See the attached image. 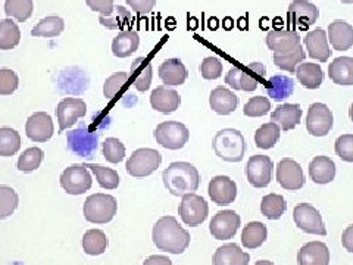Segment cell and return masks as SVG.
Here are the masks:
<instances>
[{
  "label": "cell",
  "mask_w": 353,
  "mask_h": 265,
  "mask_svg": "<svg viewBox=\"0 0 353 265\" xmlns=\"http://www.w3.org/2000/svg\"><path fill=\"white\" fill-rule=\"evenodd\" d=\"M152 240L159 251L180 255L190 245V235L175 217L159 218L152 230Z\"/></svg>",
  "instance_id": "6da1fadb"
},
{
  "label": "cell",
  "mask_w": 353,
  "mask_h": 265,
  "mask_svg": "<svg viewBox=\"0 0 353 265\" xmlns=\"http://www.w3.org/2000/svg\"><path fill=\"white\" fill-rule=\"evenodd\" d=\"M163 186L174 196L193 193L201 186V174L194 165L189 162H172L162 173Z\"/></svg>",
  "instance_id": "7a4b0ae2"
},
{
  "label": "cell",
  "mask_w": 353,
  "mask_h": 265,
  "mask_svg": "<svg viewBox=\"0 0 353 265\" xmlns=\"http://www.w3.org/2000/svg\"><path fill=\"white\" fill-rule=\"evenodd\" d=\"M212 149L219 159L225 162H240L245 158L246 141L239 130L224 128L215 135Z\"/></svg>",
  "instance_id": "3957f363"
},
{
  "label": "cell",
  "mask_w": 353,
  "mask_h": 265,
  "mask_svg": "<svg viewBox=\"0 0 353 265\" xmlns=\"http://www.w3.org/2000/svg\"><path fill=\"white\" fill-rule=\"evenodd\" d=\"M265 66L261 62H252L246 66H234L225 75V84L234 90L255 92L258 86L265 84Z\"/></svg>",
  "instance_id": "277c9868"
},
{
  "label": "cell",
  "mask_w": 353,
  "mask_h": 265,
  "mask_svg": "<svg viewBox=\"0 0 353 265\" xmlns=\"http://www.w3.org/2000/svg\"><path fill=\"white\" fill-rule=\"evenodd\" d=\"M118 213L117 199L106 193H94L84 202L83 214L88 223L106 224L115 218Z\"/></svg>",
  "instance_id": "5b68a950"
},
{
  "label": "cell",
  "mask_w": 353,
  "mask_h": 265,
  "mask_svg": "<svg viewBox=\"0 0 353 265\" xmlns=\"http://www.w3.org/2000/svg\"><path fill=\"white\" fill-rule=\"evenodd\" d=\"M161 162L162 157L157 149L141 148L132 152L130 159L125 164V170L131 177L143 179V177H149L157 171Z\"/></svg>",
  "instance_id": "8992f818"
},
{
  "label": "cell",
  "mask_w": 353,
  "mask_h": 265,
  "mask_svg": "<svg viewBox=\"0 0 353 265\" xmlns=\"http://www.w3.org/2000/svg\"><path fill=\"white\" fill-rule=\"evenodd\" d=\"M154 139L158 145L170 150H179L185 146L190 139V131L179 121H165L154 130Z\"/></svg>",
  "instance_id": "52a82bcc"
},
{
  "label": "cell",
  "mask_w": 353,
  "mask_h": 265,
  "mask_svg": "<svg viewBox=\"0 0 353 265\" xmlns=\"http://www.w3.org/2000/svg\"><path fill=\"white\" fill-rule=\"evenodd\" d=\"M179 215L185 226L199 227L205 223L209 215L208 202L205 201V197L196 193H187L181 199Z\"/></svg>",
  "instance_id": "ba28073f"
},
{
  "label": "cell",
  "mask_w": 353,
  "mask_h": 265,
  "mask_svg": "<svg viewBox=\"0 0 353 265\" xmlns=\"http://www.w3.org/2000/svg\"><path fill=\"white\" fill-rule=\"evenodd\" d=\"M93 179L85 165H71L61 175V187L68 195H83L92 189Z\"/></svg>",
  "instance_id": "9c48e42d"
},
{
  "label": "cell",
  "mask_w": 353,
  "mask_h": 265,
  "mask_svg": "<svg viewBox=\"0 0 353 265\" xmlns=\"http://www.w3.org/2000/svg\"><path fill=\"white\" fill-rule=\"evenodd\" d=\"M293 219L296 226L305 233L325 236L327 228L318 209L311 204H299L293 209Z\"/></svg>",
  "instance_id": "30bf717a"
},
{
  "label": "cell",
  "mask_w": 353,
  "mask_h": 265,
  "mask_svg": "<svg viewBox=\"0 0 353 265\" xmlns=\"http://www.w3.org/2000/svg\"><path fill=\"white\" fill-rule=\"evenodd\" d=\"M66 141L68 149L80 158H92L99 148V136L85 126L70 131Z\"/></svg>",
  "instance_id": "8fae6325"
},
{
  "label": "cell",
  "mask_w": 353,
  "mask_h": 265,
  "mask_svg": "<svg viewBox=\"0 0 353 265\" xmlns=\"http://www.w3.org/2000/svg\"><path fill=\"white\" fill-rule=\"evenodd\" d=\"M245 173L253 187L262 189V187H267L272 180L274 162L267 155H253L248 161Z\"/></svg>",
  "instance_id": "7c38bea8"
},
{
  "label": "cell",
  "mask_w": 353,
  "mask_h": 265,
  "mask_svg": "<svg viewBox=\"0 0 353 265\" xmlns=\"http://www.w3.org/2000/svg\"><path fill=\"white\" fill-rule=\"evenodd\" d=\"M333 112L324 104H312L306 114V130L315 137H324L333 128Z\"/></svg>",
  "instance_id": "4fadbf2b"
},
{
  "label": "cell",
  "mask_w": 353,
  "mask_h": 265,
  "mask_svg": "<svg viewBox=\"0 0 353 265\" xmlns=\"http://www.w3.org/2000/svg\"><path fill=\"white\" fill-rule=\"evenodd\" d=\"M240 224V215L236 211L225 209V211H219L214 215L211 224H209V231L216 240H228L237 235Z\"/></svg>",
  "instance_id": "5bb4252c"
},
{
  "label": "cell",
  "mask_w": 353,
  "mask_h": 265,
  "mask_svg": "<svg viewBox=\"0 0 353 265\" xmlns=\"http://www.w3.org/2000/svg\"><path fill=\"white\" fill-rule=\"evenodd\" d=\"M287 17H289V22L292 27L306 31L316 22L319 17V10L314 3L307 2V0H293L289 6Z\"/></svg>",
  "instance_id": "9a60e30c"
},
{
  "label": "cell",
  "mask_w": 353,
  "mask_h": 265,
  "mask_svg": "<svg viewBox=\"0 0 353 265\" xmlns=\"http://www.w3.org/2000/svg\"><path fill=\"white\" fill-rule=\"evenodd\" d=\"M87 114V105L83 99L65 97L57 108V117L59 123V132L71 128L77 119L83 118Z\"/></svg>",
  "instance_id": "2e32d148"
},
{
  "label": "cell",
  "mask_w": 353,
  "mask_h": 265,
  "mask_svg": "<svg viewBox=\"0 0 353 265\" xmlns=\"http://www.w3.org/2000/svg\"><path fill=\"white\" fill-rule=\"evenodd\" d=\"M277 181L285 190H299L305 186L303 170L294 159L284 158L277 165Z\"/></svg>",
  "instance_id": "e0dca14e"
},
{
  "label": "cell",
  "mask_w": 353,
  "mask_h": 265,
  "mask_svg": "<svg viewBox=\"0 0 353 265\" xmlns=\"http://www.w3.org/2000/svg\"><path fill=\"white\" fill-rule=\"evenodd\" d=\"M208 193L218 206L231 205L237 197V184L227 175H216L209 181Z\"/></svg>",
  "instance_id": "ac0fdd59"
},
{
  "label": "cell",
  "mask_w": 353,
  "mask_h": 265,
  "mask_svg": "<svg viewBox=\"0 0 353 265\" xmlns=\"http://www.w3.org/2000/svg\"><path fill=\"white\" fill-rule=\"evenodd\" d=\"M26 135L36 143H46L53 136V121L46 112L32 114L26 123Z\"/></svg>",
  "instance_id": "d6986e66"
},
{
  "label": "cell",
  "mask_w": 353,
  "mask_h": 265,
  "mask_svg": "<svg viewBox=\"0 0 353 265\" xmlns=\"http://www.w3.org/2000/svg\"><path fill=\"white\" fill-rule=\"evenodd\" d=\"M267 46L274 52V55H283L296 49L301 44V36L299 32L287 28V30H271L267 39Z\"/></svg>",
  "instance_id": "ffe728a7"
},
{
  "label": "cell",
  "mask_w": 353,
  "mask_h": 265,
  "mask_svg": "<svg viewBox=\"0 0 353 265\" xmlns=\"http://www.w3.org/2000/svg\"><path fill=\"white\" fill-rule=\"evenodd\" d=\"M150 105L161 114H172L181 105V97L179 92L170 87H157L150 95Z\"/></svg>",
  "instance_id": "44dd1931"
},
{
  "label": "cell",
  "mask_w": 353,
  "mask_h": 265,
  "mask_svg": "<svg viewBox=\"0 0 353 265\" xmlns=\"http://www.w3.org/2000/svg\"><path fill=\"white\" fill-rule=\"evenodd\" d=\"M309 58L316 59L318 62H327L331 57L327 32L323 28H316L311 32H307L303 39Z\"/></svg>",
  "instance_id": "7402d4cb"
},
{
  "label": "cell",
  "mask_w": 353,
  "mask_h": 265,
  "mask_svg": "<svg viewBox=\"0 0 353 265\" xmlns=\"http://www.w3.org/2000/svg\"><path fill=\"white\" fill-rule=\"evenodd\" d=\"M299 265H330V251L323 242H307L297 253Z\"/></svg>",
  "instance_id": "603a6c76"
},
{
  "label": "cell",
  "mask_w": 353,
  "mask_h": 265,
  "mask_svg": "<svg viewBox=\"0 0 353 265\" xmlns=\"http://www.w3.org/2000/svg\"><path fill=\"white\" fill-rule=\"evenodd\" d=\"M209 105H211L214 112L218 115H230L233 114L239 106V97L234 92L219 86L211 92L209 96Z\"/></svg>",
  "instance_id": "cb8c5ba5"
},
{
  "label": "cell",
  "mask_w": 353,
  "mask_h": 265,
  "mask_svg": "<svg viewBox=\"0 0 353 265\" xmlns=\"http://www.w3.org/2000/svg\"><path fill=\"white\" fill-rule=\"evenodd\" d=\"M302 109L299 104H283L272 110L271 121L279 124L283 131L294 130V127L301 123Z\"/></svg>",
  "instance_id": "d4e9b609"
},
{
  "label": "cell",
  "mask_w": 353,
  "mask_h": 265,
  "mask_svg": "<svg viewBox=\"0 0 353 265\" xmlns=\"http://www.w3.org/2000/svg\"><path fill=\"white\" fill-rule=\"evenodd\" d=\"M328 40L334 50L345 52L353 46V28L346 21H334L328 26Z\"/></svg>",
  "instance_id": "484cf974"
},
{
  "label": "cell",
  "mask_w": 353,
  "mask_h": 265,
  "mask_svg": "<svg viewBox=\"0 0 353 265\" xmlns=\"http://www.w3.org/2000/svg\"><path fill=\"white\" fill-rule=\"evenodd\" d=\"M158 74L162 83L165 86H171V87L184 84L187 80V75H189L187 74V68L184 66V63L176 58L167 59L165 62H162L158 70Z\"/></svg>",
  "instance_id": "4316f807"
},
{
  "label": "cell",
  "mask_w": 353,
  "mask_h": 265,
  "mask_svg": "<svg viewBox=\"0 0 353 265\" xmlns=\"http://www.w3.org/2000/svg\"><path fill=\"white\" fill-rule=\"evenodd\" d=\"M250 255L248 252L241 251L236 243H227L219 246L214 253V265H248Z\"/></svg>",
  "instance_id": "83f0119b"
},
{
  "label": "cell",
  "mask_w": 353,
  "mask_h": 265,
  "mask_svg": "<svg viewBox=\"0 0 353 265\" xmlns=\"http://www.w3.org/2000/svg\"><path fill=\"white\" fill-rule=\"evenodd\" d=\"M309 177L316 184H328L336 177V164L328 157H315L309 164Z\"/></svg>",
  "instance_id": "f1b7e54d"
},
{
  "label": "cell",
  "mask_w": 353,
  "mask_h": 265,
  "mask_svg": "<svg viewBox=\"0 0 353 265\" xmlns=\"http://www.w3.org/2000/svg\"><path fill=\"white\" fill-rule=\"evenodd\" d=\"M130 77L139 92H148L152 86L153 65L146 58H137L131 63Z\"/></svg>",
  "instance_id": "f546056e"
},
{
  "label": "cell",
  "mask_w": 353,
  "mask_h": 265,
  "mask_svg": "<svg viewBox=\"0 0 353 265\" xmlns=\"http://www.w3.org/2000/svg\"><path fill=\"white\" fill-rule=\"evenodd\" d=\"M328 75L339 86H353V58H336L328 65Z\"/></svg>",
  "instance_id": "4dcf8cb0"
},
{
  "label": "cell",
  "mask_w": 353,
  "mask_h": 265,
  "mask_svg": "<svg viewBox=\"0 0 353 265\" xmlns=\"http://www.w3.org/2000/svg\"><path fill=\"white\" fill-rule=\"evenodd\" d=\"M294 72H296L297 80L301 81V84L305 88H309V90H315V88H318L323 84L324 74H323V68L318 63L302 62L299 66H297Z\"/></svg>",
  "instance_id": "1f68e13d"
},
{
  "label": "cell",
  "mask_w": 353,
  "mask_h": 265,
  "mask_svg": "<svg viewBox=\"0 0 353 265\" xmlns=\"http://www.w3.org/2000/svg\"><path fill=\"white\" fill-rule=\"evenodd\" d=\"M81 246L84 253L90 257H97L102 255V253L106 252L109 246V239L106 236L105 231L99 230V228H92L84 233L83 240H81Z\"/></svg>",
  "instance_id": "d6a6232c"
},
{
  "label": "cell",
  "mask_w": 353,
  "mask_h": 265,
  "mask_svg": "<svg viewBox=\"0 0 353 265\" xmlns=\"http://www.w3.org/2000/svg\"><path fill=\"white\" fill-rule=\"evenodd\" d=\"M263 86L267 88L268 96L277 102L290 97L294 92V81L287 75H274L268 81H265Z\"/></svg>",
  "instance_id": "836d02e7"
},
{
  "label": "cell",
  "mask_w": 353,
  "mask_h": 265,
  "mask_svg": "<svg viewBox=\"0 0 353 265\" xmlns=\"http://www.w3.org/2000/svg\"><path fill=\"white\" fill-rule=\"evenodd\" d=\"M268 237L267 226L259 221H250L241 231V245L246 249H258Z\"/></svg>",
  "instance_id": "e575fe53"
},
{
  "label": "cell",
  "mask_w": 353,
  "mask_h": 265,
  "mask_svg": "<svg viewBox=\"0 0 353 265\" xmlns=\"http://www.w3.org/2000/svg\"><path fill=\"white\" fill-rule=\"evenodd\" d=\"M140 46V37L136 31H121L112 41V53L117 58H127Z\"/></svg>",
  "instance_id": "d590c367"
},
{
  "label": "cell",
  "mask_w": 353,
  "mask_h": 265,
  "mask_svg": "<svg viewBox=\"0 0 353 265\" xmlns=\"http://www.w3.org/2000/svg\"><path fill=\"white\" fill-rule=\"evenodd\" d=\"M65 30V22L58 15H50L43 18L39 24L31 30L32 37H58Z\"/></svg>",
  "instance_id": "8d00e7d4"
},
{
  "label": "cell",
  "mask_w": 353,
  "mask_h": 265,
  "mask_svg": "<svg viewBox=\"0 0 353 265\" xmlns=\"http://www.w3.org/2000/svg\"><path fill=\"white\" fill-rule=\"evenodd\" d=\"M21 40V31L15 22L6 18L0 21V50H12Z\"/></svg>",
  "instance_id": "74e56055"
},
{
  "label": "cell",
  "mask_w": 353,
  "mask_h": 265,
  "mask_svg": "<svg viewBox=\"0 0 353 265\" xmlns=\"http://www.w3.org/2000/svg\"><path fill=\"white\" fill-rule=\"evenodd\" d=\"M285 209H287V204H285V199L281 195L270 193L262 197L261 213L268 219H280L285 213Z\"/></svg>",
  "instance_id": "f35d334b"
},
{
  "label": "cell",
  "mask_w": 353,
  "mask_h": 265,
  "mask_svg": "<svg viewBox=\"0 0 353 265\" xmlns=\"http://www.w3.org/2000/svg\"><path fill=\"white\" fill-rule=\"evenodd\" d=\"M280 135H281V128L279 124L272 123V121L271 123L263 124L255 132L256 146L265 150L271 149L277 145V141L280 140Z\"/></svg>",
  "instance_id": "ab89813d"
},
{
  "label": "cell",
  "mask_w": 353,
  "mask_h": 265,
  "mask_svg": "<svg viewBox=\"0 0 353 265\" xmlns=\"http://www.w3.org/2000/svg\"><path fill=\"white\" fill-rule=\"evenodd\" d=\"M84 165H85V168L92 170L99 186H101L102 189H106V190L118 189L119 175L115 170L108 168V167H102V165H97V164H84Z\"/></svg>",
  "instance_id": "60d3db41"
},
{
  "label": "cell",
  "mask_w": 353,
  "mask_h": 265,
  "mask_svg": "<svg viewBox=\"0 0 353 265\" xmlns=\"http://www.w3.org/2000/svg\"><path fill=\"white\" fill-rule=\"evenodd\" d=\"M21 148V136L19 132L10 127L0 128V157L9 158Z\"/></svg>",
  "instance_id": "b9f144b4"
},
{
  "label": "cell",
  "mask_w": 353,
  "mask_h": 265,
  "mask_svg": "<svg viewBox=\"0 0 353 265\" xmlns=\"http://www.w3.org/2000/svg\"><path fill=\"white\" fill-rule=\"evenodd\" d=\"M306 58L305 50L302 44H299L296 49L283 53V55H274V63L279 66L280 70L287 72H294L297 66H299Z\"/></svg>",
  "instance_id": "7bdbcfd3"
},
{
  "label": "cell",
  "mask_w": 353,
  "mask_h": 265,
  "mask_svg": "<svg viewBox=\"0 0 353 265\" xmlns=\"http://www.w3.org/2000/svg\"><path fill=\"white\" fill-rule=\"evenodd\" d=\"M131 77L128 72H115L109 77V79L103 84V95L109 101H115L119 97V95L125 92L128 87V83Z\"/></svg>",
  "instance_id": "ee69618b"
},
{
  "label": "cell",
  "mask_w": 353,
  "mask_h": 265,
  "mask_svg": "<svg viewBox=\"0 0 353 265\" xmlns=\"http://www.w3.org/2000/svg\"><path fill=\"white\" fill-rule=\"evenodd\" d=\"M32 10H34L32 0H6L5 2V14L18 22L28 21L32 15Z\"/></svg>",
  "instance_id": "f6af8a7d"
},
{
  "label": "cell",
  "mask_w": 353,
  "mask_h": 265,
  "mask_svg": "<svg viewBox=\"0 0 353 265\" xmlns=\"http://www.w3.org/2000/svg\"><path fill=\"white\" fill-rule=\"evenodd\" d=\"M19 204L18 193L9 186H0V219L12 215Z\"/></svg>",
  "instance_id": "bcb514c9"
},
{
  "label": "cell",
  "mask_w": 353,
  "mask_h": 265,
  "mask_svg": "<svg viewBox=\"0 0 353 265\" xmlns=\"http://www.w3.org/2000/svg\"><path fill=\"white\" fill-rule=\"evenodd\" d=\"M44 152L40 148H28L21 153V157L18 159V170L22 173H32L36 171L41 162H43Z\"/></svg>",
  "instance_id": "7dc6e473"
},
{
  "label": "cell",
  "mask_w": 353,
  "mask_h": 265,
  "mask_svg": "<svg viewBox=\"0 0 353 265\" xmlns=\"http://www.w3.org/2000/svg\"><path fill=\"white\" fill-rule=\"evenodd\" d=\"M99 22L108 30H121L130 22V12L124 6H115L112 14L99 17Z\"/></svg>",
  "instance_id": "c3c4849f"
},
{
  "label": "cell",
  "mask_w": 353,
  "mask_h": 265,
  "mask_svg": "<svg viewBox=\"0 0 353 265\" xmlns=\"http://www.w3.org/2000/svg\"><path fill=\"white\" fill-rule=\"evenodd\" d=\"M103 157L110 164H119L125 158V146L117 137H108L103 141Z\"/></svg>",
  "instance_id": "681fc988"
},
{
  "label": "cell",
  "mask_w": 353,
  "mask_h": 265,
  "mask_svg": "<svg viewBox=\"0 0 353 265\" xmlns=\"http://www.w3.org/2000/svg\"><path fill=\"white\" fill-rule=\"evenodd\" d=\"M270 110H271L270 99L263 96H255L249 99L248 104L245 105V109H243V112H245L246 117L256 118V117L267 115Z\"/></svg>",
  "instance_id": "f907efd6"
},
{
  "label": "cell",
  "mask_w": 353,
  "mask_h": 265,
  "mask_svg": "<svg viewBox=\"0 0 353 265\" xmlns=\"http://www.w3.org/2000/svg\"><path fill=\"white\" fill-rule=\"evenodd\" d=\"M19 86V79L15 71L9 68L0 70V95L9 96L17 92Z\"/></svg>",
  "instance_id": "816d5d0a"
},
{
  "label": "cell",
  "mask_w": 353,
  "mask_h": 265,
  "mask_svg": "<svg viewBox=\"0 0 353 265\" xmlns=\"http://www.w3.org/2000/svg\"><path fill=\"white\" fill-rule=\"evenodd\" d=\"M223 74V62L216 57H208L201 63V75L205 80H216Z\"/></svg>",
  "instance_id": "f5cc1de1"
},
{
  "label": "cell",
  "mask_w": 353,
  "mask_h": 265,
  "mask_svg": "<svg viewBox=\"0 0 353 265\" xmlns=\"http://www.w3.org/2000/svg\"><path fill=\"white\" fill-rule=\"evenodd\" d=\"M334 150L341 161L353 162V135L339 136L336 140Z\"/></svg>",
  "instance_id": "db71d44e"
},
{
  "label": "cell",
  "mask_w": 353,
  "mask_h": 265,
  "mask_svg": "<svg viewBox=\"0 0 353 265\" xmlns=\"http://www.w3.org/2000/svg\"><path fill=\"white\" fill-rule=\"evenodd\" d=\"M87 6L101 15L112 14L115 8V0H85Z\"/></svg>",
  "instance_id": "11a10c76"
},
{
  "label": "cell",
  "mask_w": 353,
  "mask_h": 265,
  "mask_svg": "<svg viewBox=\"0 0 353 265\" xmlns=\"http://www.w3.org/2000/svg\"><path fill=\"white\" fill-rule=\"evenodd\" d=\"M125 2L130 5L132 10H134V12L140 15L150 14L154 5H157V0H125Z\"/></svg>",
  "instance_id": "9f6ffc18"
},
{
  "label": "cell",
  "mask_w": 353,
  "mask_h": 265,
  "mask_svg": "<svg viewBox=\"0 0 353 265\" xmlns=\"http://www.w3.org/2000/svg\"><path fill=\"white\" fill-rule=\"evenodd\" d=\"M341 245L347 252L353 253V224L345 228L343 235H341Z\"/></svg>",
  "instance_id": "6f0895ef"
},
{
  "label": "cell",
  "mask_w": 353,
  "mask_h": 265,
  "mask_svg": "<svg viewBox=\"0 0 353 265\" xmlns=\"http://www.w3.org/2000/svg\"><path fill=\"white\" fill-rule=\"evenodd\" d=\"M143 265H174L172 261L165 255H152L145 259Z\"/></svg>",
  "instance_id": "680465c9"
},
{
  "label": "cell",
  "mask_w": 353,
  "mask_h": 265,
  "mask_svg": "<svg viewBox=\"0 0 353 265\" xmlns=\"http://www.w3.org/2000/svg\"><path fill=\"white\" fill-rule=\"evenodd\" d=\"M255 265H275V264L271 262V261H265V259H263V261H258Z\"/></svg>",
  "instance_id": "91938a15"
},
{
  "label": "cell",
  "mask_w": 353,
  "mask_h": 265,
  "mask_svg": "<svg viewBox=\"0 0 353 265\" xmlns=\"http://www.w3.org/2000/svg\"><path fill=\"white\" fill-rule=\"evenodd\" d=\"M349 117H350V119H352V123H353V104L350 105V109H349Z\"/></svg>",
  "instance_id": "94428289"
},
{
  "label": "cell",
  "mask_w": 353,
  "mask_h": 265,
  "mask_svg": "<svg viewBox=\"0 0 353 265\" xmlns=\"http://www.w3.org/2000/svg\"><path fill=\"white\" fill-rule=\"evenodd\" d=\"M341 3H345V5H350V3H353V0H340Z\"/></svg>",
  "instance_id": "6125c7cd"
}]
</instances>
